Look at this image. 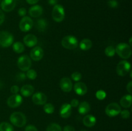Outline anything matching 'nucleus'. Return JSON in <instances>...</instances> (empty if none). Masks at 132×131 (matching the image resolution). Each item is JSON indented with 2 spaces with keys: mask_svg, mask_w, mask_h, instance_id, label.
I'll list each match as a JSON object with an SVG mask.
<instances>
[{
  "mask_svg": "<svg viewBox=\"0 0 132 131\" xmlns=\"http://www.w3.org/2000/svg\"><path fill=\"white\" fill-rule=\"evenodd\" d=\"M108 5L110 8H115L118 7L119 3L116 0H109V1L108 2Z\"/></svg>",
  "mask_w": 132,
  "mask_h": 131,
  "instance_id": "nucleus-35",
  "label": "nucleus"
},
{
  "mask_svg": "<svg viewBox=\"0 0 132 131\" xmlns=\"http://www.w3.org/2000/svg\"><path fill=\"white\" fill-rule=\"evenodd\" d=\"M26 1L30 5H34V4L37 3L39 0H26Z\"/></svg>",
  "mask_w": 132,
  "mask_h": 131,
  "instance_id": "nucleus-44",
  "label": "nucleus"
},
{
  "mask_svg": "<svg viewBox=\"0 0 132 131\" xmlns=\"http://www.w3.org/2000/svg\"><path fill=\"white\" fill-rule=\"evenodd\" d=\"M79 100L77 99H73L70 102V105L72 107H77L79 105Z\"/></svg>",
  "mask_w": 132,
  "mask_h": 131,
  "instance_id": "nucleus-39",
  "label": "nucleus"
},
{
  "mask_svg": "<svg viewBox=\"0 0 132 131\" xmlns=\"http://www.w3.org/2000/svg\"><path fill=\"white\" fill-rule=\"evenodd\" d=\"M16 1L14 0H3L1 3V8L2 10L9 12L15 8Z\"/></svg>",
  "mask_w": 132,
  "mask_h": 131,
  "instance_id": "nucleus-13",
  "label": "nucleus"
},
{
  "mask_svg": "<svg viewBox=\"0 0 132 131\" xmlns=\"http://www.w3.org/2000/svg\"><path fill=\"white\" fill-rule=\"evenodd\" d=\"M17 64L19 69L23 71H26L30 68L32 66V61H31L30 58L28 55H24L18 58Z\"/></svg>",
  "mask_w": 132,
  "mask_h": 131,
  "instance_id": "nucleus-6",
  "label": "nucleus"
},
{
  "mask_svg": "<svg viewBox=\"0 0 132 131\" xmlns=\"http://www.w3.org/2000/svg\"><path fill=\"white\" fill-rule=\"evenodd\" d=\"M26 78L27 77L24 73H19L18 74H17L16 77H15V79L18 82H23L26 79Z\"/></svg>",
  "mask_w": 132,
  "mask_h": 131,
  "instance_id": "nucleus-33",
  "label": "nucleus"
},
{
  "mask_svg": "<svg viewBox=\"0 0 132 131\" xmlns=\"http://www.w3.org/2000/svg\"><path fill=\"white\" fill-rule=\"evenodd\" d=\"M24 131H38L37 128L32 125H28L25 127Z\"/></svg>",
  "mask_w": 132,
  "mask_h": 131,
  "instance_id": "nucleus-36",
  "label": "nucleus"
},
{
  "mask_svg": "<svg viewBox=\"0 0 132 131\" xmlns=\"http://www.w3.org/2000/svg\"><path fill=\"white\" fill-rule=\"evenodd\" d=\"M72 114V107L69 104H64L61 107L59 114L63 118H68Z\"/></svg>",
  "mask_w": 132,
  "mask_h": 131,
  "instance_id": "nucleus-15",
  "label": "nucleus"
},
{
  "mask_svg": "<svg viewBox=\"0 0 132 131\" xmlns=\"http://www.w3.org/2000/svg\"><path fill=\"white\" fill-rule=\"evenodd\" d=\"M131 70V65L126 60H122L117 64L116 71L121 77H125Z\"/></svg>",
  "mask_w": 132,
  "mask_h": 131,
  "instance_id": "nucleus-7",
  "label": "nucleus"
},
{
  "mask_svg": "<svg viewBox=\"0 0 132 131\" xmlns=\"http://www.w3.org/2000/svg\"><path fill=\"white\" fill-rule=\"evenodd\" d=\"M116 53L122 59H128L131 55V46L128 44L121 42L117 44L116 48Z\"/></svg>",
  "mask_w": 132,
  "mask_h": 131,
  "instance_id": "nucleus-2",
  "label": "nucleus"
},
{
  "mask_svg": "<svg viewBox=\"0 0 132 131\" xmlns=\"http://www.w3.org/2000/svg\"><path fill=\"white\" fill-rule=\"evenodd\" d=\"M46 131H62L61 127L57 123H51L46 128Z\"/></svg>",
  "mask_w": 132,
  "mask_h": 131,
  "instance_id": "nucleus-29",
  "label": "nucleus"
},
{
  "mask_svg": "<svg viewBox=\"0 0 132 131\" xmlns=\"http://www.w3.org/2000/svg\"><path fill=\"white\" fill-rule=\"evenodd\" d=\"M12 48L14 51L17 53H21L23 52L24 50V46L22 42H16L14 43L12 45Z\"/></svg>",
  "mask_w": 132,
  "mask_h": 131,
  "instance_id": "nucleus-25",
  "label": "nucleus"
},
{
  "mask_svg": "<svg viewBox=\"0 0 132 131\" xmlns=\"http://www.w3.org/2000/svg\"><path fill=\"white\" fill-rule=\"evenodd\" d=\"M0 131H14V128L10 123L2 122L0 123Z\"/></svg>",
  "mask_w": 132,
  "mask_h": 131,
  "instance_id": "nucleus-26",
  "label": "nucleus"
},
{
  "mask_svg": "<svg viewBox=\"0 0 132 131\" xmlns=\"http://www.w3.org/2000/svg\"><path fill=\"white\" fill-rule=\"evenodd\" d=\"M43 12V8L40 5H34L30 7L28 11L30 15L32 17H39L42 15Z\"/></svg>",
  "mask_w": 132,
  "mask_h": 131,
  "instance_id": "nucleus-17",
  "label": "nucleus"
},
{
  "mask_svg": "<svg viewBox=\"0 0 132 131\" xmlns=\"http://www.w3.org/2000/svg\"><path fill=\"white\" fill-rule=\"evenodd\" d=\"M23 101V98L21 95L15 94L10 96L7 100V105L11 108H16L19 107Z\"/></svg>",
  "mask_w": 132,
  "mask_h": 131,
  "instance_id": "nucleus-10",
  "label": "nucleus"
},
{
  "mask_svg": "<svg viewBox=\"0 0 132 131\" xmlns=\"http://www.w3.org/2000/svg\"><path fill=\"white\" fill-rule=\"evenodd\" d=\"M34 26V22L30 17L24 16L19 23V26L22 32H27L30 30Z\"/></svg>",
  "mask_w": 132,
  "mask_h": 131,
  "instance_id": "nucleus-9",
  "label": "nucleus"
},
{
  "mask_svg": "<svg viewBox=\"0 0 132 131\" xmlns=\"http://www.w3.org/2000/svg\"><path fill=\"white\" fill-rule=\"evenodd\" d=\"M58 2V0H48V3L50 5H57Z\"/></svg>",
  "mask_w": 132,
  "mask_h": 131,
  "instance_id": "nucleus-43",
  "label": "nucleus"
},
{
  "mask_svg": "<svg viewBox=\"0 0 132 131\" xmlns=\"http://www.w3.org/2000/svg\"><path fill=\"white\" fill-rule=\"evenodd\" d=\"M10 91H11L12 93H13L14 95H15V94H18V92H19V87L18 86H12L11 89H10Z\"/></svg>",
  "mask_w": 132,
  "mask_h": 131,
  "instance_id": "nucleus-37",
  "label": "nucleus"
},
{
  "mask_svg": "<svg viewBox=\"0 0 132 131\" xmlns=\"http://www.w3.org/2000/svg\"><path fill=\"white\" fill-rule=\"evenodd\" d=\"M120 114H121V117L124 118V119H128L130 116V113L128 110H122V111H121Z\"/></svg>",
  "mask_w": 132,
  "mask_h": 131,
  "instance_id": "nucleus-34",
  "label": "nucleus"
},
{
  "mask_svg": "<svg viewBox=\"0 0 132 131\" xmlns=\"http://www.w3.org/2000/svg\"><path fill=\"white\" fill-rule=\"evenodd\" d=\"M104 53L106 56L110 57H113L116 54V48H114V47L112 46H108L104 50Z\"/></svg>",
  "mask_w": 132,
  "mask_h": 131,
  "instance_id": "nucleus-28",
  "label": "nucleus"
},
{
  "mask_svg": "<svg viewBox=\"0 0 132 131\" xmlns=\"http://www.w3.org/2000/svg\"><path fill=\"white\" fill-rule=\"evenodd\" d=\"M131 39H132V38L131 37V38L130 39V46H131Z\"/></svg>",
  "mask_w": 132,
  "mask_h": 131,
  "instance_id": "nucleus-45",
  "label": "nucleus"
},
{
  "mask_svg": "<svg viewBox=\"0 0 132 131\" xmlns=\"http://www.w3.org/2000/svg\"><path fill=\"white\" fill-rule=\"evenodd\" d=\"M31 59L34 61H39L44 56V51L40 46H36L30 51Z\"/></svg>",
  "mask_w": 132,
  "mask_h": 131,
  "instance_id": "nucleus-11",
  "label": "nucleus"
},
{
  "mask_svg": "<svg viewBox=\"0 0 132 131\" xmlns=\"http://www.w3.org/2000/svg\"><path fill=\"white\" fill-rule=\"evenodd\" d=\"M71 77H72L73 80L76 81V82H78V81H79L81 79V78H82V75H81V74L79 73V72L76 71V72H73V73H72Z\"/></svg>",
  "mask_w": 132,
  "mask_h": 131,
  "instance_id": "nucleus-32",
  "label": "nucleus"
},
{
  "mask_svg": "<svg viewBox=\"0 0 132 131\" xmlns=\"http://www.w3.org/2000/svg\"><path fill=\"white\" fill-rule=\"evenodd\" d=\"M92 46V42L89 39H84L81 41L79 44V47L83 51L89 50Z\"/></svg>",
  "mask_w": 132,
  "mask_h": 131,
  "instance_id": "nucleus-24",
  "label": "nucleus"
},
{
  "mask_svg": "<svg viewBox=\"0 0 132 131\" xmlns=\"http://www.w3.org/2000/svg\"><path fill=\"white\" fill-rule=\"evenodd\" d=\"M52 18L56 22H61L65 17V12H64V9L63 6L61 5H54L52 13Z\"/></svg>",
  "mask_w": 132,
  "mask_h": 131,
  "instance_id": "nucleus-5",
  "label": "nucleus"
},
{
  "mask_svg": "<svg viewBox=\"0 0 132 131\" xmlns=\"http://www.w3.org/2000/svg\"><path fill=\"white\" fill-rule=\"evenodd\" d=\"M78 111L81 114H86L90 110V105L87 101H82L78 105Z\"/></svg>",
  "mask_w": 132,
  "mask_h": 131,
  "instance_id": "nucleus-23",
  "label": "nucleus"
},
{
  "mask_svg": "<svg viewBox=\"0 0 132 131\" xmlns=\"http://www.w3.org/2000/svg\"><path fill=\"white\" fill-rule=\"evenodd\" d=\"M48 26L47 21L45 19H40L36 21V27L39 32H43L46 30Z\"/></svg>",
  "mask_w": 132,
  "mask_h": 131,
  "instance_id": "nucleus-22",
  "label": "nucleus"
},
{
  "mask_svg": "<svg viewBox=\"0 0 132 131\" xmlns=\"http://www.w3.org/2000/svg\"><path fill=\"white\" fill-rule=\"evenodd\" d=\"M73 89L78 95H85L88 91L86 84L79 82L75 83V85L73 86Z\"/></svg>",
  "mask_w": 132,
  "mask_h": 131,
  "instance_id": "nucleus-18",
  "label": "nucleus"
},
{
  "mask_svg": "<svg viewBox=\"0 0 132 131\" xmlns=\"http://www.w3.org/2000/svg\"><path fill=\"white\" fill-rule=\"evenodd\" d=\"M20 92L23 96H24V97H28V96L33 95L34 92V87L32 85H24V86H23L21 87Z\"/></svg>",
  "mask_w": 132,
  "mask_h": 131,
  "instance_id": "nucleus-19",
  "label": "nucleus"
},
{
  "mask_svg": "<svg viewBox=\"0 0 132 131\" xmlns=\"http://www.w3.org/2000/svg\"><path fill=\"white\" fill-rule=\"evenodd\" d=\"M121 107L117 103H111L107 105L105 109V113L109 117H115L120 114Z\"/></svg>",
  "mask_w": 132,
  "mask_h": 131,
  "instance_id": "nucleus-8",
  "label": "nucleus"
},
{
  "mask_svg": "<svg viewBox=\"0 0 132 131\" xmlns=\"http://www.w3.org/2000/svg\"><path fill=\"white\" fill-rule=\"evenodd\" d=\"M59 85H60L61 89L66 92H70L72 89V87H73L72 81L68 77H64L62 78L61 80Z\"/></svg>",
  "mask_w": 132,
  "mask_h": 131,
  "instance_id": "nucleus-14",
  "label": "nucleus"
},
{
  "mask_svg": "<svg viewBox=\"0 0 132 131\" xmlns=\"http://www.w3.org/2000/svg\"><path fill=\"white\" fill-rule=\"evenodd\" d=\"M97 121V119L94 116L91 115V114H88L84 117L83 120V124L85 125L86 127H92L95 125Z\"/></svg>",
  "mask_w": 132,
  "mask_h": 131,
  "instance_id": "nucleus-20",
  "label": "nucleus"
},
{
  "mask_svg": "<svg viewBox=\"0 0 132 131\" xmlns=\"http://www.w3.org/2000/svg\"><path fill=\"white\" fill-rule=\"evenodd\" d=\"M26 77L30 80H34L37 77V73L34 69H28L26 74Z\"/></svg>",
  "mask_w": 132,
  "mask_h": 131,
  "instance_id": "nucleus-30",
  "label": "nucleus"
},
{
  "mask_svg": "<svg viewBox=\"0 0 132 131\" xmlns=\"http://www.w3.org/2000/svg\"><path fill=\"white\" fill-rule=\"evenodd\" d=\"M95 96L96 98L99 100H103L106 96V93L103 90H99V91H97V92L95 93Z\"/></svg>",
  "mask_w": 132,
  "mask_h": 131,
  "instance_id": "nucleus-31",
  "label": "nucleus"
},
{
  "mask_svg": "<svg viewBox=\"0 0 132 131\" xmlns=\"http://www.w3.org/2000/svg\"><path fill=\"white\" fill-rule=\"evenodd\" d=\"M126 89H127V91H128L129 93L131 95L132 92V82L130 81L128 83L127 86H126Z\"/></svg>",
  "mask_w": 132,
  "mask_h": 131,
  "instance_id": "nucleus-42",
  "label": "nucleus"
},
{
  "mask_svg": "<svg viewBox=\"0 0 132 131\" xmlns=\"http://www.w3.org/2000/svg\"><path fill=\"white\" fill-rule=\"evenodd\" d=\"M14 42V37L12 35L6 31L0 32V46L7 48L11 46Z\"/></svg>",
  "mask_w": 132,
  "mask_h": 131,
  "instance_id": "nucleus-3",
  "label": "nucleus"
},
{
  "mask_svg": "<svg viewBox=\"0 0 132 131\" xmlns=\"http://www.w3.org/2000/svg\"><path fill=\"white\" fill-rule=\"evenodd\" d=\"M10 121L15 127H22L27 123V118L21 112H14L10 115Z\"/></svg>",
  "mask_w": 132,
  "mask_h": 131,
  "instance_id": "nucleus-1",
  "label": "nucleus"
},
{
  "mask_svg": "<svg viewBox=\"0 0 132 131\" xmlns=\"http://www.w3.org/2000/svg\"><path fill=\"white\" fill-rule=\"evenodd\" d=\"M32 101L36 105H44L47 101V96L43 92H36L32 96Z\"/></svg>",
  "mask_w": 132,
  "mask_h": 131,
  "instance_id": "nucleus-12",
  "label": "nucleus"
},
{
  "mask_svg": "<svg viewBox=\"0 0 132 131\" xmlns=\"http://www.w3.org/2000/svg\"><path fill=\"white\" fill-rule=\"evenodd\" d=\"M61 44L64 48L68 50H73L78 46V41L74 36L67 35L62 39Z\"/></svg>",
  "mask_w": 132,
  "mask_h": 131,
  "instance_id": "nucleus-4",
  "label": "nucleus"
},
{
  "mask_svg": "<svg viewBox=\"0 0 132 131\" xmlns=\"http://www.w3.org/2000/svg\"><path fill=\"white\" fill-rule=\"evenodd\" d=\"M5 21V14H4L3 12L0 9V25L2 24Z\"/></svg>",
  "mask_w": 132,
  "mask_h": 131,
  "instance_id": "nucleus-41",
  "label": "nucleus"
},
{
  "mask_svg": "<svg viewBox=\"0 0 132 131\" xmlns=\"http://www.w3.org/2000/svg\"><path fill=\"white\" fill-rule=\"evenodd\" d=\"M132 98L131 95H126L120 100V104L124 108H129L131 107Z\"/></svg>",
  "mask_w": 132,
  "mask_h": 131,
  "instance_id": "nucleus-21",
  "label": "nucleus"
},
{
  "mask_svg": "<svg viewBox=\"0 0 132 131\" xmlns=\"http://www.w3.org/2000/svg\"><path fill=\"white\" fill-rule=\"evenodd\" d=\"M27 14V10L24 8H20L18 10V14H19V16L24 17V15Z\"/></svg>",
  "mask_w": 132,
  "mask_h": 131,
  "instance_id": "nucleus-38",
  "label": "nucleus"
},
{
  "mask_svg": "<svg viewBox=\"0 0 132 131\" xmlns=\"http://www.w3.org/2000/svg\"><path fill=\"white\" fill-rule=\"evenodd\" d=\"M43 110L46 114H52L54 112V110H55V108H54V106L53 104H50V103H48V104H45L43 107Z\"/></svg>",
  "mask_w": 132,
  "mask_h": 131,
  "instance_id": "nucleus-27",
  "label": "nucleus"
},
{
  "mask_svg": "<svg viewBox=\"0 0 132 131\" xmlns=\"http://www.w3.org/2000/svg\"><path fill=\"white\" fill-rule=\"evenodd\" d=\"M63 131H76V130L72 126L67 125L63 128Z\"/></svg>",
  "mask_w": 132,
  "mask_h": 131,
  "instance_id": "nucleus-40",
  "label": "nucleus"
},
{
  "mask_svg": "<svg viewBox=\"0 0 132 131\" xmlns=\"http://www.w3.org/2000/svg\"><path fill=\"white\" fill-rule=\"evenodd\" d=\"M24 44L28 47H34L37 43V38L33 34H28L23 38Z\"/></svg>",
  "mask_w": 132,
  "mask_h": 131,
  "instance_id": "nucleus-16",
  "label": "nucleus"
},
{
  "mask_svg": "<svg viewBox=\"0 0 132 131\" xmlns=\"http://www.w3.org/2000/svg\"><path fill=\"white\" fill-rule=\"evenodd\" d=\"M81 131H88V130H81Z\"/></svg>",
  "mask_w": 132,
  "mask_h": 131,
  "instance_id": "nucleus-47",
  "label": "nucleus"
},
{
  "mask_svg": "<svg viewBox=\"0 0 132 131\" xmlns=\"http://www.w3.org/2000/svg\"><path fill=\"white\" fill-rule=\"evenodd\" d=\"M15 1H19V0H14Z\"/></svg>",
  "mask_w": 132,
  "mask_h": 131,
  "instance_id": "nucleus-46",
  "label": "nucleus"
}]
</instances>
